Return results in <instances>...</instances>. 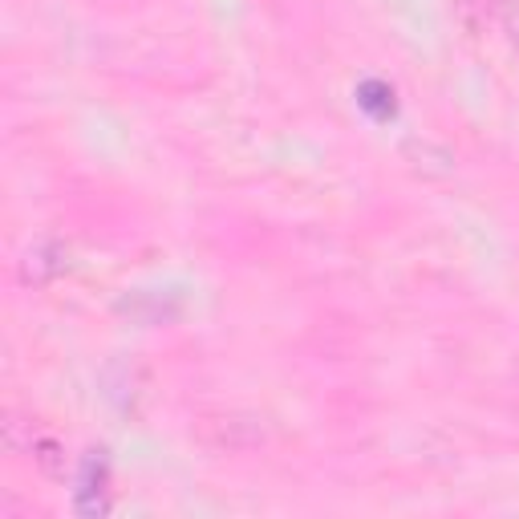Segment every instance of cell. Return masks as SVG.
<instances>
[{
	"label": "cell",
	"instance_id": "6da1fadb",
	"mask_svg": "<svg viewBox=\"0 0 519 519\" xmlns=\"http://www.w3.org/2000/svg\"><path fill=\"white\" fill-rule=\"evenodd\" d=\"M73 511H78L82 519H102V515L110 511V459H106L102 447L86 451V459H82Z\"/></svg>",
	"mask_w": 519,
	"mask_h": 519
},
{
	"label": "cell",
	"instance_id": "7a4b0ae2",
	"mask_svg": "<svg viewBox=\"0 0 519 519\" xmlns=\"http://www.w3.org/2000/svg\"><path fill=\"white\" fill-rule=\"evenodd\" d=\"M61 272H65V248L61 244H37L21 260V280L25 284H49Z\"/></svg>",
	"mask_w": 519,
	"mask_h": 519
},
{
	"label": "cell",
	"instance_id": "3957f363",
	"mask_svg": "<svg viewBox=\"0 0 519 519\" xmlns=\"http://www.w3.org/2000/svg\"><path fill=\"white\" fill-rule=\"evenodd\" d=\"M357 106L374 118V122H394L398 118V94L390 82H378V78H369L357 86Z\"/></svg>",
	"mask_w": 519,
	"mask_h": 519
},
{
	"label": "cell",
	"instance_id": "277c9868",
	"mask_svg": "<svg viewBox=\"0 0 519 519\" xmlns=\"http://www.w3.org/2000/svg\"><path fill=\"white\" fill-rule=\"evenodd\" d=\"M495 13H499V21H503L511 45L519 49V0H495Z\"/></svg>",
	"mask_w": 519,
	"mask_h": 519
}]
</instances>
